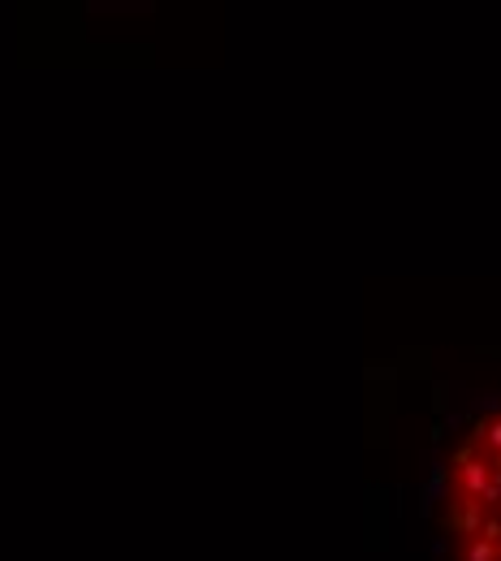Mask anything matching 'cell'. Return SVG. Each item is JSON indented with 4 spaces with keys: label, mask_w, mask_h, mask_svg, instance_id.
Returning a JSON list of instances; mask_svg holds the SVG:
<instances>
[{
    "label": "cell",
    "mask_w": 501,
    "mask_h": 561,
    "mask_svg": "<svg viewBox=\"0 0 501 561\" xmlns=\"http://www.w3.org/2000/svg\"><path fill=\"white\" fill-rule=\"evenodd\" d=\"M450 527L471 540L467 561H501V415L484 419L454 462Z\"/></svg>",
    "instance_id": "obj_1"
}]
</instances>
